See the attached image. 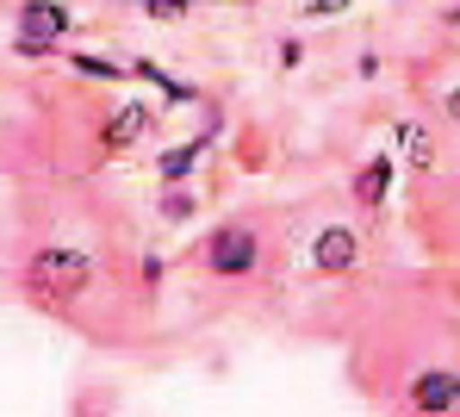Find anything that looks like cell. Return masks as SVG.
I'll use <instances>...</instances> for the list:
<instances>
[{"mask_svg":"<svg viewBox=\"0 0 460 417\" xmlns=\"http://www.w3.org/2000/svg\"><path fill=\"white\" fill-rule=\"evenodd\" d=\"M19 293L44 312H75L81 299H93V287L106 280V255L93 244H69V237H50V244H31L13 268Z\"/></svg>","mask_w":460,"mask_h":417,"instance_id":"obj_1","label":"cell"},{"mask_svg":"<svg viewBox=\"0 0 460 417\" xmlns=\"http://www.w3.org/2000/svg\"><path fill=\"white\" fill-rule=\"evenodd\" d=\"M268 225L261 218H225V225H212L199 244H193V268L206 274V280H218V287H249V280H261V268H268Z\"/></svg>","mask_w":460,"mask_h":417,"instance_id":"obj_2","label":"cell"},{"mask_svg":"<svg viewBox=\"0 0 460 417\" xmlns=\"http://www.w3.org/2000/svg\"><path fill=\"white\" fill-rule=\"evenodd\" d=\"M361 255H367V237L355 231V225H317L311 231V268L317 274H355L361 268Z\"/></svg>","mask_w":460,"mask_h":417,"instance_id":"obj_3","label":"cell"},{"mask_svg":"<svg viewBox=\"0 0 460 417\" xmlns=\"http://www.w3.org/2000/svg\"><path fill=\"white\" fill-rule=\"evenodd\" d=\"M144 138H155V106L150 100H125L100 119V150L106 156H131Z\"/></svg>","mask_w":460,"mask_h":417,"instance_id":"obj_4","label":"cell"},{"mask_svg":"<svg viewBox=\"0 0 460 417\" xmlns=\"http://www.w3.org/2000/svg\"><path fill=\"white\" fill-rule=\"evenodd\" d=\"M392 181H398V163H392V150H374L367 163L349 174V206H355L361 218H380L385 200H392Z\"/></svg>","mask_w":460,"mask_h":417,"instance_id":"obj_5","label":"cell"},{"mask_svg":"<svg viewBox=\"0 0 460 417\" xmlns=\"http://www.w3.org/2000/svg\"><path fill=\"white\" fill-rule=\"evenodd\" d=\"M392 144H398V156L417 168V174H436V163H442V138L423 119H392Z\"/></svg>","mask_w":460,"mask_h":417,"instance_id":"obj_6","label":"cell"},{"mask_svg":"<svg viewBox=\"0 0 460 417\" xmlns=\"http://www.w3.org/2000/svg\"><path fill=\"white\" fill-rule=\"evenodd\" d=\"M212 144L206 138H187V144H162L150 156V174H155V187H181V181H193L199 174V156H206Z\"/></svg>","mask_w":460,"mask_h":417,"instance_id":"obj_7","label":"cell"},{"mask_svg":"<svg viewBox=\"0 0 460 417\" xmlns=\"http://www.w3.org/2000/svg\"><path fill=\"white\" fill-rule=\"evenodd\" d=\"M13 19H19L25 31H44V38H69V31H75V13H69L63 0H19Z\"/></svg>","mask_w":460,"mask_h":417,"instance_id":"obj_8","label":"cell"},{"mask_svg":"<svg viewBox=\"0 0 460 417\" xmlns=\"http://www.w3.org/2000/svg\"><path fill=\"white\" fill-rule=\"evenodd\" d=\"M63 63H69V75L81 82H131V63H119V57H100V50H63Z\"/></svg>","mask_w":460,"mask_h":417,"instance_id":"obj_9","label":"cell"},{"mask_svg":"<svg viewBox=\"0 0 460 417\" xmlns=\"http://www.w3.org/2000/svg\"><path fill=\"white\" fill-rule=\"evenodd\" d=\"M155 218H162V225H174V231H181V225H193V218H199V193H193V181L162 187V193H155Z\"/></svg>","mask_w":460,"mask_h":417,"instance_id":"obj_10","label":"cell"},{"mask_svg":"<svg viewBox=\"0 0 460 417\" xmlns=\"http://www.w3.org/2000/svg\"><path fill=\"white\" fill-rule=\"evenodd\" d=\"M63 50H69L63 38H44V31H25V25L13 31V57H19V63H50V57H63Z\"/></svg>","mask_w":460,"mask_h":417,"instance_id":"obj_11","label":"cell"},{"mask_svg":"<svg viewBox=\"0 0 460 417\" xmlns=\"http://www.w3.org/2000/svg\"><path fill=\"white\" fill-rule=\"evenodd\" d=\"M193 6H199V0H144V19H155V25H181Z\"/></svg>","mask_w":460,"mask_h":417,"instance_id":"obj_12","label":"cell"},{"mask_svg":"<svg viewBox=\"0 0 460 417\" xmlns=\"http://www.w3.org/2000/svg\"><path fill=\"white\" fill-rule=\"evenodd\" d=\"M199 100H206V93H199L193 82H181V75L162 82V106H199Z\"/></svg>","mask_w":460,"mask_h":417,"instance_id":"obj_13","label":"cell"},{"mask_svg":"<svg viewBox=\"0 0 460 417\" xmlns=\"http://www.w3.org/2000/svg\"><path fill=\"white\" fill-rule=\"evenodd\" d=\"M274 63H280V69H299V63H305V38H293V31H287V38L274 44Z\"/></svg>","mask_w":460,"mask_h":417,"instance_id":"obj_14","label":"cell"},{"mask_svg":"<svg viewBox=\"0 0 460 417\" xmlns=\"http://www.w3.org/2000/svg\"><path fill=\"white\" fill-rule=\"evenodd\" d=\"M355 0H299V13L305 19H336V13H349Z\"/></svg>","mask_w":460,"mask_h":417,"instance_id":"obj_15","label":"cell"},{"mask_svg":"<svg viewBox=\"0 0 460 417\" xmlns=\"http://www.w3.org/2000/svg\"><path fill=\"white\" fill-rule=\"evenodd\" d=\"M131 82L162 87V82H168V69H162V63H150V57H131Z\"/></svg>","mask_w":460,"mask_h":417,"instance_id":"obj_16","label":"cell"},{"mask_svg":"<svg viewBox=\"0 0 460 417\" xmlns=\"http://www.w3.org/2000/svg\"><path fill=\"white\" fill-rule=\"evenodd\" d=\"M442 119H448V125H460V82L442 87Z\"/></svg>","mask_w":460,"mask_h":417,"instance_id":"obj_17","label":"cell"},{"mask_svg":"<svg viewBox=\"0 0 460 417\" xmlns=\"http://www.w3.org/2000/svg\"><path fill=\"white\" fill-rule=\"evenodd\" d=\"M119 6H137V13H144V0H119Z\"/></svg>","mask_w":460,"mask_h":417,"instance_id":"obj_18","label":"cell"}]
</instances>
